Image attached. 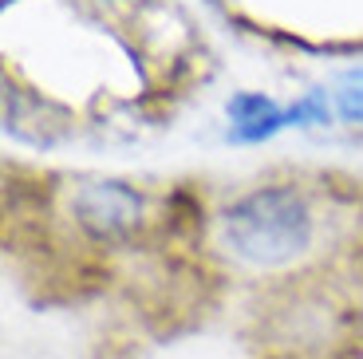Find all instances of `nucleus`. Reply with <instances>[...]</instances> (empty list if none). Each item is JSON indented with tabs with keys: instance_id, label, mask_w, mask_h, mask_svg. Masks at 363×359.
I'll list each match as a JSON object with an SVG mask.
<instances>
[{
	"instance_id": "obj_1",
	"label": "nucleus",
	"mask_w": 363,
	"mask_h": 359,
	"mask_svg": "<svg viewBox=\"0 0 363 359\" xmlns=\"http://www.w3.org/2000/svg\"><path fill=\"white\" fill-rule=\"evenodd\" d=\"M221 241L237 260H249V265H261V269L289 265L292 257L308 249L312 214L296 189L264 186L225 209Z\"/></svg>"
},
{
	"instance_id": "obj_3",
	"label": "nucleus",
	"mask_w": 363,
	"mask_h": 359,
	"mask_svg": "<svg viewBox=\"0 0 363 359\" xmlns=\"http://www.w3.org/2000/svg\"><path fill=\"white\" fill-rule=\"evenodd\" d=\"M277 115V103L269 95H253V91H241L229 99V118L233 126H249V123H261V118Z\"/></svg>"
},
{
	"instance_id": "obj_2",
	"label": "nucleus",
	"mask_w": 363,
	"mask_h": 359,
	"mask_svg": "<svg viewBox=\"0 0 363 359\" xmlns=\"http://www.w3.org/2000/svg\"><path fill=\"white\" fill-rule=\"evenodd\" d=\"M72 209L87 237H95V241H127L138 229L143 198L127 182H91L75 194Z\"/></svg>"
},
{
	"instance_id": "obj_4",
	"label": "nucleus",
	"mask_w": 363,
	"mask_h": 359,
	"mask_svg": "<svg viewBox=\"0 0 363 359\" xmlns=\"http://www.w3.org/2000/svg\"><path fill=\"white\" fill-rule=\"evenodd\" d=\"M284 115H289V126H320V123L332 118V111H328V95H324V91H308V95H304L296 107H289Z\"/></svg>"
},
{
	"instance_id": "obj_5",
	"label": "nucleus",
	"mask_w": 363,
	"mask_h": 359,
	"mask_svg": "<svg viewBox=\"0 0 363 359\" xmlns=\"http://www.w3.org/2000/svg\"><path fill=\"white\" fill-rule=\"evenodd\" d=\"M347 83L352 87L340 91V115L347 123H363V72H347Z\"/></svg>"
}]
</instances>
